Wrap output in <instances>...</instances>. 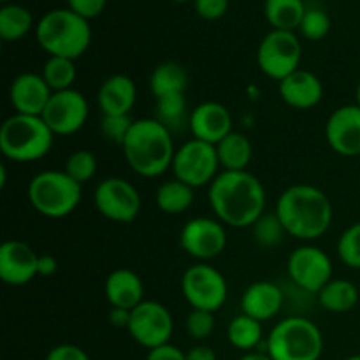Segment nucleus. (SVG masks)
Wrapping results in <instances>:
<instances>
[{"label": "nucleus", "instance_id": "obj_1", "mask_svg": "<svg viewBox=\"0 0 360 360\" xmlns=\"http://www.w3.org/2000/svg\"><path fill=\"white\" fill-rule=\"evenodd\" d=\"M207 199L227 227L250 229L266 213V188L250 171H221L210 185Z\"/></svg>", "mask_w": 360, "mask_h": 360}, {"label": "nucleus", "instance_id": "obj_2", "mask_svg": "<svg viewBox=\"0 0 360 360\" xmlns=\"http://www.w3.org/2000/svg\"><path fill=\"white\" fill-rule=\"evenodd\" d=\"M274 213L283 224L287 236L301 241L322 238L333 224V204L323 190L308 183L292 185L278 197Z\"/></svg>", "mask_w": 360, "mask_h": 360}, {"label": "nucleus", "instance_id": "obj_3", "mask_svg": "<svg viewBox=\"0 0 360 360\" xmlns=\"http://www.w3.org/2000/svg\"><path fill=\"white\" fill-rule=\"evenodd\" d=\"M122 150L127 165L141 178L164 174L176 153L171 130L155 118L134 120Z\"/></svg>", "mask_w": 360, "mask_h": 360}, {"label": "nucleus", "instance_id": "obj_4", "mask_svg": "<svg viewBox=\"0 0 360 360\" xmlns=\"http://www.w3.org/2000/svg\"><path fill=\"white\" fill-rule=\"evenodd\" d=\"M35 39L49 56L76 60L90 48V21L69 7L48 11L35 25Z\"/></svg>", "mask_w": 360, "mask_h": 360}, {"label": "nucleus", "instance_id": "obj_5", "mask_svg": "<svg viewBox=\"0 0 360 360\" xmlns=\"http://www.w3.org/2000/svg\"><path fill=\"white\" fill-rule=\"evenodd\" d=\"M55 134L49 130L42 116L18 115L6 120L0 127V151L18 164L37 162L49 153Z\"/></svg>", "mask_w": 360, "mask_h": 360}, {"label": "nucleus", "instance_id": "obj_6", "mask_svg": "<svg viewBox=\"0 0 360 360\" xmlns=\"http://www.w3.org/2000/svg\"><path fill=\"white\" fill-rule=\"evenodd\" d=\"M266 352L273 360H320L323 334L304 316H288L271 329Z\"/></svg>", "mask_w": 360, "mask_h": 360}, {"label": "nucleus", "instance_id": "obj_7", "mask_svg": "<svg viewBox=\"0 0 360 360\" xmlns=\"http://www.w3.org/2000/svg\"><path fill=\"white\" fill-rule=\"evenodd\" d=\"M28 202L46 218H65L79 206L83 185L65 171H42L30 179Z\"/></svg>", "mask_w": 360, "mask_h": 360}, {"label": "nucleus", "instance_id": "obj_8", "mask_svg": "<svg viewBox=\"0 0 360 360\" xmlns=\"http://www.w3.org/2000/svg\"><path fill=\"white\" fill-rule=\"evenodd\" d=\"M302 46L295 32L285 30H271L260 41L257 49V63L262 74H266L271 79L278 81L285 79L301 69Z\"/></svg>", "mask_w": 360, "mask_h": 360}, {"label": "nucleus", "instance_id": "obj_9", "mask_svg": "<svg viewBox=\"0 0 360 360\" xmlns=\"http://www.w3.org/2000/svg\"><path fill=\"white\" fill-rule=\"evenodd\" d=\"M171 169L176 179L186 183L192 188L211 185L220 169L217 146L199 139L186 141L176 148Z\"/></svg>", "mask_w": 360, "mask_h": 360}, {"label": "nucleus", "instance_id": "obj_10", "mask_svg": "<svg viewBox=\"0 0 360 360\" xmlns=\"http://www.w3.org/2000/svg\"><path fill=\"white\" fill-rule=\"evenodd\" d=\"M181 290L192 309L213 313L225 304L229 294L224 274L207 262H197L183 273Z\"/></svg>", "mask_w": 360, "mask_h": 360}, {"label": "nucleus", "instance_id": "obj_11", "mask_svg": "<svg viewBox=\"0 0 360 360\" xmlns=\"http://www.w3.org/2000/svg\"><path fill=\"white\" fill-rule=\"evenodd\" d=\"M94 204L102 217L115 224H132L143 207L137 188L123 178L102 179L95 188Z\"/></svg>", "mask_w": 360, "mask_h": 360}, {"label": "nucleus", "instance_id": "obj_12", "mask_svg": "<svg viewBox=\"0 0 360 360\" xmlns=\"http://www.w3.org/2000/svg\"><path fill=\"white\" fill-rule=\"evenodd\" d=\"M127 330L137 345L153 350L171 341L174 320L164 304L157 301H143L132 309Z\"/></svg>", "mask_w": 360, "mask_h": 360}, {"label": "nucleus", "instance_id": "obj_13", "mask_svg": "<svg viewBox=\"0 0 360 360\" xmlns=\"http://www.w3.org/2000/svg\"><path fill=\"white\" fill-rule=\"evenodd\" d=\"M287 273L299 288L316 295L333 280V260L319 246L302 245L288 257Z\"/></svg>", "mask_w": 360, "mask_h": 360}, {"label": "nucleus", "instance_id": "obj_14", "mask_svg": "<svg viewBox=\"0 0 360 360\" xmlns=\"http://www.w3.org/2000/svg\"><path fill=\"white\" fill-rule=\"evenodd\" d=\"M179 246L199 262L217 259L227 246V231L218 218L197 217L185 224L179 234Z\"/></svg>", "mask_w": 360, "mask_h": 360}, {"label": "nucleus", "instance_id": "obj_15", "mask_svg": "<svg viewBox=\"0 0 360 360\" xmlns=\"http://www.w3.org/2000/svg\"><path fill=\"white\" fill-rule=\"evenodd\" d=\"M88 115L90 109L84 95L70 88L51 95L42 112V120L55 136H72L83 129Z\"/></svg>", "mask_w": 360, "mask_h": 360}, {"label": "nucleus", "instance_id": "obj_16", "mask_svg": "<svg viewBox=\"0 0 360 360\" xmlns=\"http://www.w3.org/2000/svg\"><path fill=\"white\" fill-rule=\"evenodd\" d=\"M326 139L330 150L341 157L360 155V108L347 104L334 109L326 123Z\"/></svg>", "mask_w": 360, "mask_h": 360}, {"label": "nucleus", "instance_id": "obj_17", "mask_svg": "<svg viewBox=\"0 0 360 360\" xmlns=\"http://www.w3.org/2000/svg\"><path fill=\"white\" fill-rule=\"evenodd\" d=\"M39 255L30 245L16 239L0 246V280L11 287H23L30 283L37 273Z\"/></svg>", "mask_w": 360, "mask_h": 360}, {"label": "nucleus", "instance_id": "obj_18", "mask_svg": "<svg viewBox=\"0 0 360 360\" xmlns=\"http://www.w3.org/2000/svg\"><path fill=\"white\" fill-rule=\"evenodd\" d=\"M188 127L193 139L217 146L232 132L231 111L220 102H202L190 111Z\"/></svg>", "mask_w": 360, "mask_h": 360}, {"label": "nucleus", "instance_id": "obj_19", "mask_svg": "<svg viewBox=\"0 0 360 360\" xmlns=\"http://www.w3.org/2000/svg\"><path fill=\"white\" fill-rule=\"evenodd\" d=\"M53 91L41 74L23 72L14 77L9 88V101L18 115L42 116Z\"/></svg>", "mask_w": 360, "mask_h": 360}, {"label": "nucleus", "instance_id": "obj_20", "mask_svg": "<svg viewBox=\"0 0 360 360\" xmlns=\"http://www.w3.org/2000/svg\"><path fill=\"white\" fill-rule=\"evenodd\" d=\"M281 101L290 108L306 111L320 104L323 97V84L316 74L297 69L278 83Z\"/></svg>", "mask_w": 360, "mask_h": 360}, {"label": "nucleus", "instance_id": "obj_21", "mask_svg": "<svg viewBox=\"0 0 360 360\" xmlns=\"http://www.w3.org/2000/svg\"><path fill=\"white\" fill-rule=\"evenodd\" d=\"M283 306V292L273 281H255L241 297V309L245 315L266 322L274 319Z\"/></svg>", "mask_w": 360, "mask_h": 360}, {"label": "nucleus", "instance_id": "obj_22", "mask_svg": "<svg viewBox=\"0 0 360 360\" xmlns=\"http://www.w3.org/2000/svg\"><path fill=\"white\" fill-rule=\"evenodd\" d=\"M137 98V86L132 77L125 74L109 76L101 84L97 94L98 108L102 115H129Z\"/></svg>", "mask_w": 360, "mask_h": 360}, {"label": "nucleus", "instance_id": "obj_23", "mask_svg": "<svg viewBox=\"0 0 360 360\" xmlns=\"http://www.w3.org/2000/svg\"><path fill=\"white\" fill-rule=\"evenodd\" d=\"M104 294L111 308L134 309L144 301V285L134 271L115 269L104 283Z\"/></svg>", "mask_w": 360, "mask_h": 360}, {"label": "nucleus", "instance_id": "obj_24", "mask_svg": "<svg viewBox=\"0 0 360 360\" xmlns=\"http://www.w3.org/2000/svg\"><path fill=\"white\" fill-rule=\"evenodd\" d=\"M218 160L224 171H248L252 164L253 146L252 141L241 132L232 130L225 139L217 144Z\"/></svg>", "mask_w": 360, "mask_h": 360}, {"label": "nucleus", "instance_id": "obj_25", "mask_svg": "<svg viewBox=\"0 0 360 360\" xmlns=\"http://www.w3.org/2000/svg\"><path fill=\"white\" fill-rule=\"evenodd\" d=\"M306 9L308 7L304 0H266L264 2V16L273 30H299Z\"/></svg>", "mask_w": 360, "mask_h": 360}, {"label": "nucleus", "instance_id": "obj_26", "mask_svg": "<svg viewBox=\"0 0 360 360\" xmlns=\"http://www.w3.org/2000/svg\"><path fill=\"white\" fill-rule=\"evenodd\" d=\"M319 304L329 313H348L357 306L359 288L345 278H333L316 294Z\"/></svg>", "mask_w": 360, "mask_h": 360}, {"label": "nucleus", "instance_id": "obj_27", "mask_svg": "<svg viewBox=\"0 0 360 360\" xmlns=\"http://www.w3.org/2000/svg\"><path fill=\"white\" fill-rule=\"evenodd\" d=\"M188 76L183 65L176 62H164L155 67L150 76V91L155 98L167 97V95L185 94Z\"/></svg>", "mask_w": 360, "mask_h": 360}, {"label": "nucleus", "instance_id": "obj_28", "mask_svg": "<svg viewBox=\"0 0 360 360\" xmlns=\"http://www.w3.org/2000/svg\"><path fill=\"white\" fill-rule=\"evenodd\" d=\"M193 190L186 183L179 181V179L172 178L167 181L162 183L157 188L155 199H157V206L162 213L165 214H181L192 207L193 199Z\"/></svg>", "mask_w": 360, "mask_h": 360}, {"label": "nucleus", "instance_id": "obj_29", "mask_svg": "<svg viewBox=\"0 0 360 360\" xmlns=\"http://www.w3.org/2000/svg\"><path fill=\"white\" fill-rule=\"evenodd\" d=\"M264 338L262 322L252 319V316L241 315L234 316L227 327V340L234 348L241 352H253L259 348Z\"/></svg>", "mask_w": 360, "mask_h": 360}, {"label": "nucleus", "instance_id": "obj_30", "mask_svg": "<svg viewBox=\"0 0 360 360\" xmlns=\"http://www.w3.org/2000/svg\"><path fill=\"white\" fill-rule=\"evenodd\" d=\"M34 27V16L20 4H4L0 9V37L6 42L23 39Z\"/></svg>", "mask_w": 360, "mask_h": 360}, {"label": "nucleus", "instance_id": "obj_31", "mask_svg": "<svg viewBox=\"0 0 360 360\" xmlns=\"http://www.w3.org/2000/svg\"><path fill=\"white\" fill-rule=\"evenodd\" d=\"M76 60L63 58V56H49L46 60L44 67H42L41 76L51 88V91H63L70 90L76 81L77 69H76Z\"/></svg>", "mask_w": 360, "mask_h": 360}, {"label": "nucleus", "instance_id": "obj_32", "mask_svg": "<svg viewBox=\"0 0 360 360\" xmlns=\"http://www.w3.org/2000/svg\"><path fill=\"white\" fill-rule=\"evenodd\" d=\"M250 229H252L253 241L260 248L266 250H273L276 246H280L285 236H287L283 224H281V220L278 218V214L274 211L273 213H264Z\"/></svg>", "mask_w": 360, "mask_h": 360}, {"label": "nucleus", "instance_id": "obj_33", "mask_svg": "<svg viewBox=\"0 0 360 360\" xmlns=\"http://www.w3.org/2000/svg\"><path fill=\"white\" fill-rule=\"evenodd\" d=\"M190 112H186L185 94L167 95V97L157 98V109H155V120L172 130L179 127L183 122H188Z\"/></svg>", "mask_w": 360, "mask_h": 360}, {"label": "nucleus", "instance_id": "obj_34", "mask_svg": "<svg viewBox=\"0 0 360 360\" xmlns=\"http://www.w3.org/2000/svg\"><path fill=\"white\" fill-rule=\"evenodd\" d=\"M97 157L88 150L72 151L63 164V171L79 185H84L90 179H94V176L97 174Z\"/></svg>", "mask_w": 360, "mask_h": 360}, {"label": "nucleus", "instance_id": "obj_35", "mask_svg": "<svg viewBox=\"0 0 360 360\" xmlns=\"http://www.w3.org/2000/svg\"><path fill=\"white\" fill-rule=\"evenodd\" d=\"M338 255L350 269H360V221L352 224L338 239Z\"/></svg>", "mask_w": 360, "mask_h": 360}, {"label": "nucleus", "instance_id": "obj_36", "mask_svg": "<svg viewBox=\"0 0 360 360\" xmlns=\"http://www.w3.org/2000/svg\"><path fill=\"white\" fill-rule=\"evenodd\" d=\"M299 32L308 41H322L330 32V18L329 14L319 7H308L304 18L301 21Z\"/></svg>", "mask_w": 360, "mask_h": 360}, {"label": "nucleus", "instance_id": "obj_37", "mask_svg": "<svg viewBox=\"0 0 360 360\" xmlns=\"http://www.w3.org/2000/svg\"><path fill=\"white\" fill-rule=\"evenodd\" d=\"M214 327H217V320H214L213 311L192 309L186 316V333L195 341L207 340L214 333Z\"/></svg>", "mask_w": 360, "mask_h": 360}, {"label": "nucleus", "instance_id": "obj_38", "mask_svg": "<svg viewBox=\"0 0 360 360\" xmlns=\"http://www.w3.org/2000/svg\"><path fill=\"white\" fill-rule=\"evenodd\" d=\"M132 123L134 120H130L129 115H115V116L102 115V122H101L102 136H104L109 143H115L118 144V146H122L127 134H129L130 127H132Z\"/></svg>", "mask_w": 360, "mask_h": 360}, {"label": "nucleus", "instance_id": "obj_39", "mask_svg": "<svg viewBox=\"0 0 360 360\" xmlns=\"http://www.w3.org/2000/svg\"><path fill=\"white\" fill-rule=\"evenodd\" d=\"M195 13L206 21H217L229 11V0H193Z\"/></svg>", "mask_w": 360, "mask_h": 360}, {"label": "nucleus", "instance_id": "obj_40", "mask_svg": "<svg viewBox=\"0 0 360 360\" xmlns=\"http://www.w3.org/2000/svg\"><path fill=\"white\" fill-rule=\"evenodd\" d=\"M105 4L108 0H67V7L88 21L101 16L102 11L105 9Z\"/></svg>", "mask_w": 360, "mask_h": 360}, {"label": "nucleus", "instance_id": "obj_41", "mask_svg": "<svg viewBox=\"0 0 360 360\" xmlns=\"http://www.w3.org/2000/svg\"><path fill=\"white\" fill-rule=\"evenodd\" d=\"M44 360H90V357L83 348L70 343H62L53 347Z\"/></svg>", "mask_w": 360, "mask_h": 360}, {"label": "nucleus", "instance_id": "obj_42", "mask_svg": "<svg viewBox=\"0 0 360 360\" xmlns=\"http://www.w3.org/2000/svg\"><path fill=\"white\" fill-rule=\"evenodd\" d=\"M146 360H186V354H183V350H179L174 345L165 343L153 350H148Z\"/></svg>", "mask_w": 360, "mask_h": 360}, {"label": "nucleus", "instance_id": "obj_43", "mask_svg": "<svg viewBox=\"0 0 360 360\" xmlns=\"http://www.w3.org/2000/svg\"><path fill=\"white\" fill-rule=\"evenodd\" d=\"M130 315H132V309L111 308L108 313V322L116 329H129Z\"/></svg>", "mask_w": 360, "mask_h": 360}, {"label": "nucleus", "instance_id": "obj_44", "mask_svg": "<svg viewBox=\"0 0 360 360\" xmlns=\"http://www.w3.org/2000/svg\"><path fill=\"white\" fill-rule=\"evenodd\" d=\"M58 271V260L55 259L53 255H48V253H44V255H39V264H37V273L39 276H53V274Z\"/></svg>", "mask_w": 360, "mask_h": 360}, {"label": "nucleus", "instance_id": "obj_45", "mask_svg": "<svg viewBox=\"0 0 360 360\" xmlns=\"http://www.w3.org/2000/svg\"><path fill=\"white\" fill-rule=\"evenodd\" d=\"M186 360H218L217 354L211 347L206 345H195L186 352Z\"/></svg>", "mask_w": 360, "mask_h": 360}, {"label": "nucleus", "instance_id": "obj_46", "mask_svg": "<svg viewBox=\"0 0 360 360\" xmlns=\"http://www.w3.org/2000/svg\"><path fill=\"white\" fill-rule=\"evenodd\" d=\"M238 360H273L269 357V354H267L266 350L260 352V350H253V352H246L243 357H239Z\"/></svg>", "mask_w": 360, "mask_h": 360}, {"label": "nucleus", "instance_id": "obj_47", "mask_svg": "<svg viewBox=\"0 0 360 360\" xmlns=\"http://www.w3.org/2000/svg\"><path fill=\"white\" fill-rule=\"evenodd\" d=\"M355 95H357V105L360 108V81H359V84H357V91H355Z\"/></svg>", "mask_w": 360, "mask_h": 360}, {"label": "nucleus", "instance_id": "obj_48", "mask_svg": "<svg viewBox=\"0 0 360 360\" xmlns=\"http://www.w3.org/2000/svg\"><path fill=\"white\" fill-rule=\"evenodd\" d=\"M345 360H360V355H352V357H347Z\"/></svg>", "mask_w": 360, "mask_h": 360}, {"label": "nucleus", "instance_id": "obj_49", "mask_svg": "<svg viewBox=\"0 0 360 360\" xmlns=\"http://www.w3.org/2000/svg\"><path fill=\"white\" fill-rule=\"evenodd\" d=\"M172 2H193V0H172Z\"/></svg>", "mask_w": 360, "mask_h": 360}, {"label": "nucleus", "instance_id": "obj_50", "mask_svg": "<svg viewBox=\"0 0 360 360\" xmlns=\"http://www.w3.org/2000/svg\"><path fill=\"white\" fill-rule=\"evenodd\" d=\"M11 2V0H2V4H9Z\"/></svg>", "mask_w": 360, "mask_h": 360}]
</instances>
